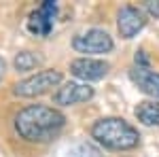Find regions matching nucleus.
<instances>
[{
    "mask_svg": "<svg viewBox=\"0 0 159 157\" xmlns=\"http://www.w3.org/2000/svg\"><path fill=\"white\" fill-rule=\"evenodd\" d=\"M64 125H66L64 113L53 106H45V104H30L19 110L13 119L15 134L21 140L32 142V145L53 142L61 134Z\"/></svg>",
    "mask_w": 159,
    "mask_h": 157,
    "instance_id": "obj_1",
    "label": "nucleus"
},
{
    "mask_svg": "<svg viewBox=\"0 0 159 157\" xmlns=\"http://www.w3.org/2000/svg\"><path fill=\"white\" fill-rule=\"evenodd\" d=\"M91 138L110 151H132L140 145V134L121 117H102L91 125Z\"/></svg>",
    "mask_w": 159,
    "mask_h": 157,
    "instance_id": "obj_2",
    "label": "nucleus"
},
{
    "mask_svg": "<svg viewBox=\"0 0 159 157\" xmlns=\"http://www.w3.org/2000/svg\"><path fill=\"white\" fill-rule=\"evenodd\" d=\"M61 72L55 70V68H45V70H38L36 74L28 76L24 81L15 83L13 91L15 96L19 98H38V96H45L49 94L53 87H60L61 85Z\"/></svg>",
    "mask_w": 159,
    "mask_h": 157,
    "instance_id": "obj_3",
    "label": "nucleus"
},
{
    "mask_svg": "<svg viewBox=\"0 0 159 157\" xmlns=\"http://www.w3.org/2000/svg\"><path fill=\"white\" fill-rule=\"evenodd\" d=\"M72 49L76 53H83V58H91V55H104L115 49V40L106 30L100 28H91L83 34H76L72 38Z\"/></svg>",
    "mask_w": 159,
    "mask_h": 157,
    "instance_id": "obj_4",
    "label": "nucleus"
},
{
    "mask_svg": "<svg viewBox=\"0 0 159 157\" xmlns=\"http://www.w3.org/2000/svg\"><path fill=\"white\" fill-rule=\"evenodd\" d=\"M55 17H57V4L53 0H45L40 7H36L28 15L25 28L32 36L47 38L53 30V25H55Z\"/></svg>",
    "mask_w": 159,
    "mask_h": 157,
    "instance_id": "obj_5",
    "label": "nucleus"
},
{
    "mask_svg": "<svg viewBox=\"0 0 159 157\" xmlns=\"http://www.w3.org/2000/svg\"><path fill=\"white\" fill-rule=\"evenodd\" d=\"M93 87H89V83H81V81H68L57 87V91L53 94V104L57 106H76L89 102L93 98Z\"/></svg>",
    "mask_w": 159,
    "mask_h": 157,
    "instance_id": "obj_6",
    "label": "nucleus"
},
{
    "mask_svg": "<svg viewBox=\"0 0 159 157\" xmlns=\"http://www.w3.org/2000/svg\"><path fill=\"white\" fill-rule=\"evenodd\" d=\"M147 25V13L138 7H132V4H125L119 9L117 13V30H119V36L129 40L134 38L140 30H144Z\"/></svg>",
    "mask_w": 159,
    "mask_h": 157,
    "instance_id": "obj_7",
    "label": "nucleus"
},
{
    "mask_svg": "<svg viewBox=\"0 0 159 157\" xmlns=\"http://www.w3.org/2000/svg\"><path fill=\"white\" fill-rule=\"evenodd\" d=\"M108 62L98 60V58H76L70 62V72L81 81V83H91L100 81L108 74Z\"/></svg>",
    "mask_w": 159,
    "mask_h": 157,
    "instance_id": "obj_8",
    "label": "nucleus"
},
{
    "mask_svg": "<svg viewBox=\"0 0 159 157\" xmlns=\"http://www.w3.org/2000/svg\"><path fill=\"white\" fill-rule=\"evenodd\" d=\"M129 79L134 81V85L142 94L151 96L153 100L159 98V72L151 70V66H147V68L144 66H132Z\"/></svg>",
    "mask_w": 159,
    "mask_h": 157,
    "instance_id": "obj_9",
    "label": "nucleus"
},
{
    "mask_svg": "<svg viewBox=\"0 0 159 157\" xmlns=\"http://www.w3.org/2000/svg\"><path fill=\"white\" fill-rule=\"evenodd\" d=\"M136 119L147 127H159V100H144L138 102L134 109Z\"/></svg>",
    "mask_w": 159,
    "mask_h": 157,
    "instance_id": "obj_10",
    "label": "nucleus"
},
{
    "mask_svg": "<svg viewBox=\"0 0 159 157\" xmlns=\"http://www.w3.org/2000/svg\"><path fill=\"white\" fill-rule=\"evenodd\" d=\"M40 64H43V58L38 55L36 51H30V49H24V51L15 53V58H13V66H15L17 72H30V70H36Z\"/></svg>",
    "mask_w": 159,
    "mask_h": 157,
    "instance_id": "obj_11",
    "label": "nucleus"
},
{
    "mask_svg": "<svg viewBox=\"0 0 159 157\" xmlns=\"http://www.w3.org/2000/svg\"><path fill=\"white\" fill-rule=\"evenodd\" d=\"M64 157H104V155H102V151L96 145L83 140V142H76V145L70 146Z\"/></svg>",
    "mask_w": 159,
    "mask_h": 157,
    "instance_id": "obj_12",
    "label": "nucleus"
},
{
    "mask_svg": "<svg viewBox=\"0 0 159 157\" xmlns=\"http://www.w3.org/2000/svg\"><path fill=\"white\" fill-rule=\"evenodd\" d=\"M144 13L151 15V17H155V19H159V0H148V2H144Z\"/></svg>",
    "mask_w": 159,
    "mask_h": 157,
    "instance_id": "obj_13",
    "label": "nucleus"
},
{
    "mask_svg": "<svg viewBox=\"0 0 159 157\" xmlns=\"http://www.w3.org/2000/svg\"><path fill=\"white\" fill-rule=\"evenodd\" d=\"M4 72H7V62H4L2 55H0V81L4 79Z\"/></svg>",
    "mask_w": 159,
    "mask_h": 157,
    "instance_id": "obj_14",
    "label": "nucleus"
}]
</instances>
